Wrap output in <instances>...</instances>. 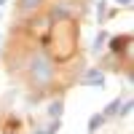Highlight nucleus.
Here are the masks:
<instances>
[{
  "mask_svg": "<svg viewBox=\"0 0 134 134\" xmlns=\"http://www.w3.org/2000/svg\"><path fill=\"white\" fill-rule=\"evenodd\" d=\"M30 75H32V81H35L38 86H46L51 78H54V64H51V59L46 57V54H38V57L32 59Z\"/></svg>",
  "mask_w": 134,
  "mask_h": 134,
  "instance_id": "nucleus-1",
  "label": "nucleus"
},
{
  "mask_svg": "<svg viewBox=\"0 0 134 134\" xmlns=\"http://www.w3.org/2000/svg\"><path fill=\"white\" fill-rule=\"evenodd\" d=\"M83 83H86V86H94V88H102V86H105V72L97 70V67H91V70H86Z\"/></svg>",
  "mask_w": 134,
  "mask_h": 134,
  "instance_id": "nucleus-2",
  "label": "nucleus"
},
{
  "mask_svg": "<svg viewBox=\"0 0 134 134\" xmlns=\"http://www.w3.org/2000/svg\"><path fill=\"white\" fill-rule=\"evenodd\" d=\"M46 113H48L54 121H59V115H62V102H59V99H57V102H51V105L46 107Z\"/></svg>",
  "mask_w": 134,
  "mask_h": 134,
  "instance_id": "nucleus-3",
  "label": "nucleus"
},
{
  "mask_svg": "<svg viewBox=\"0 0 134 134\" xmlns=\"http://www.w3.org/2000/svg\"><path fill=\"white\" fill-rule=\"evenodd\" d=\"M118 113H121V102H118V99H113V102L107 105V110H105L102 115H105V118H113V115H118Z\"/></svg>",
  "mask_w": 134,
  "mask_h": 134,
  "instance_id": "nucleus-4",
  "label": "nucleus"
},
{
  "mask_svg": "<svg viewBox=\"0 0 134 134\" xmlns=\"http://www.w3.org/2000/svg\"><path fill=\"white\" fill-rule=\"evenodd\" d=\"M105 40H107V32H99L97 40L91 43V51H94V54H97V51H102V48H105Z\"/></svg>",
  "mask_w": 134,
  "mask_h": 134,
  "instance_id": "nucleus-5",
  "label": "nucleus"
},
{
  "mask_svg": "<svg viewBox=\"0 0 134 134\" xmlns=\"http://www.w3.org/2000/svg\"><path fill=\"white\" fill-rule=\"evenodd\" d=\"M102 124H105V115H91L88 118V131H97Z\"/></svg>",
  "mask_w": 134,
  "mask_h": 134,
  "instance_id": "nucleus-6",
  "label": "nucleus"
},
{
  "mask_svg": "<svg viewBox=\"0 0 134 134\" xmlns=\"http://www.w3.org/2000/svg\"><path fill=\"white\" fill-rule=\"evenodd\" d=\"M129 43V38H113V51H121Z\"/></svg>",
  "mask_w": 134,
  "mask_h": 134,
  "instance_id": "nucleus-7",
  "label": "nucleus"
},
{
  "mask_svg": "<svg viewBox=\"0 0 134 134\" xmlns=\"http://www.w3.org/2000/svg\"><path fill=\"white\" fill-rule=\"evenodd\" d=\"M38 3H40V0H24V8H35Z\"/></svg>",
  "mask_w": 134,
  "mask_h": 134,
  "instance_id": "nucleus-8",
  "label": "nucleus"
},
{
  "mask_svg": "<svg viewBox=\"0 0 134 134\" xmlns=\"http://www.w3.org/2000/svg\"><path fill=\"white\" fill-rule=\"evenodd\" d=\"M131 3V0H118V5H129Z\"/></svg>",
  "mask_w": 134,
  "mask_h": 134,
  "instance_id": "nucleus-9",
  "label": "nucleus"
},
{
  "mask_svg": "<svg viewBox=\"0 0 134 134\" xmlns=\"http://www.w3.org/2000/svg\"><path fill=\"white\" fill-rule=\"evenodd\" d=\"M5 3H8V0H0V8H3V5H5Z\"/></svg>",
  "mask_w": 134,
  "mask_h": 134,
  "instance_id": "nucleus-10",
  "label": "nucleus"
},
{
  "mask_svg": "<svg viewBox=\"0 0 134 134\" xmlns=\"http://www.w3.org/2000/svg\"><path fill=\"white\" fill-rule=\"evenodd\" d=\"M35 134H46V129H43V131H35Z\"/></svg>",
  "mask_w": 134,
  "mask_h": 134,
  "instance_id": "nucleus-11",
  "label": "nucleus"
},
{
  "mask_svg": "<svg viewBox=\"0 0 134 134\" xmlns=\"http://www.w3.org/2000/svg\"><path fill=\"white\" fill-rule=\"evenodd\" d=\"M0 43H3V35H0Z\"/></svg>",
  "mask_w": 134,
  "mask_h": 134,
  "instance_id": "nucleus-12",
  "label": "nucleus"
}]
</instances>
